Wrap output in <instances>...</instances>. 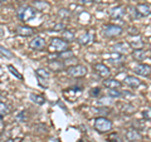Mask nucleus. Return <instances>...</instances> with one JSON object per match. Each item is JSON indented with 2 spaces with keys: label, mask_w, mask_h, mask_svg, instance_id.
<instances>
[{
  "label": "nucleus",
  "mask_w": 151,
  "mask_h": 142,
  "mask_svg": "<svg viewBox=\"0 0 151 142\" xmlns=\"http://www.w3.org/2000/svg\"><path fill=\"white\" fill-rule=\"evenodd\" d=\"M37 14H38V10L35 8H33L32 5H22V6H19L17 10L18 18L24 23L33 20V19L37 16Z\"/></svg>",
  "instance_id": "nucleus-1"
},
{
  "label": "nucleus",
  "mask_w": 151,
  "mask_h": 142,
  "mask_svg": "<svg viewBox=\"0 0 151 142\" xmlns=\"http://www.w3.org/2000/svg\"><path fill=\"white\" fill-rule=\"evenodd\" d=\"M94 130L100 133H106L112 130V122L107 117H97L93 123Z\"/></svg>",
  "instance_id": "nucleus-2"
},
{
  "label": "nucleus",
  "mask_w": 151,
  "mask_h": 142,
  "mask_svg": "<svg viewBox=\"0 0 151 142\" xmlns=\"http://www.w3.org/2000/svg\"><path fill=\"white\" fill-rule=\"evenodd\" d=\"M67 73L68 75L73 78H82L87 74V67L83 64H74L70 65V67L67 68Z\"/></svg>",
  "instance_id": "nucleus-3"
},
{
  "label": "nucleus",
  "mask_w": 151,
  "mask_h": 142,
  "mask_svg": "<svg viewBox=\"0 0 151 142\" xmlns=\"http://www.w3.org/2000/svg\"><path fill=\"white\" fill-rule=\"evenodd\" d=\"M122 34V28L116 24H107L103 28V35L107 38H115Z\"/></svg>",
  "instance_id": "nucleus-4"
},
{
  "label": "nucleus",
  "mask_w": 151,
  "mask_h": 142,
  "mask_svg": "<svg viewBox=\"0 0 151 142\" xmlns=\"http://www.w3.org/2000/svg\"><path fill=\"white\" fill-rule=\"evenodd\" d=\"M50 48L54 52H63L68 48V42L60 38H52L50 39Z\"/></svg>",
  "instance_id": "nucleus-5"
},
{
  "label": "nucleus",
  "mask_w": 151,
  "mask_h": 142,
  "mask_svg": "<svg viewBox=\"0 0 151 142\" xmlns=\"http://www.w3.org/2000/svg\"><path fill=\"white\" fill-rule=\"evenodd\" d=\"M35 74H37V78L39 80V84L42 87H48V79H49V72L44 68H38L35 70Z\"/></svg>",
  "instance_id": "nucleus-6"
},
{
  "label": "nucleus",
  "mask_w": 151,
  "mask_h": 142,
  "mask_svg": "<svg viewBox=\"0 0 151 142\" xmlns=\"http://www.w3.org/2000/svg\"><path fill=\"white\" fill-rule=\"evenodd\" d=\"M93 68H94V72L100 75L101 78H105L106 79V78H108L111 75V70H110V68H108L106 64L97 63V64L93 65Z\"/></svg>",
  "instance_id": "nucleus-7"
},
{
  "label": "nucleus",
  "mask_w": 151,
  "mask_h": 142,
  "mask_svg": "<svg viewBox=\"0 0 151 142\" xmlns=\"http://www.w3.org/2000/svg\"><path fill=\"white\" fill-rule=\"evenodd\" d=\"M135 73L141 75V77H149V75L151 74V67L147 64H137L135 65Z\"/></svg>",
  "instance_id": "nucleus-8"
},
{
  "label": "nucleus",
  "mask_w": 151,
  "mask_h": 142,
  "mask_svg": "<svg viewBox=\"0 0 151 142\" xmlns=\"http://www.w3.org/2000/svg\"><path fill=\"white\" fill-rule=\"evenodd\" d=\"M29 47L32 49H34V50H40V49H43L45 47V40L42 37H35V38H33V39L30 40Z\"/></svg>",
  "instance_id": "nucleus-9"
},
{
  "label": "nucleus",
  "mask_w": 151,
  "mask_h": 142,
  "mask_svg": "<svg viewBox=\"0 0 151 142\" xmlns=\"http://www.w3.org/2000/svg\"><path fill=\"white\" fill-rule=\"evenodd\" d=\"M93 39H94L93 32H87V33H84V34H82L81 37H78V43L81 45H88L92 43Z\"/></svg>",
  "instance_id": "nucleus-10"
},
{
  "label": "nucleus",
  "mask_w": 151,
  "mask_h": 142,
  "mask_svg": "<svg viewBox=\"0 0 151 142\" xmlns=\"http://www.w3.org/2000/svg\"><path fill=\"white\" fill-rule=\"evenodd\" d=\"M15 33L18 35H22V37H30L34 34V29L28 25H20V27H17Z\"/></svg>",
  "instance_id": "nucleus-11"
},
{
  "label": "nucleus",
  "mask_w": 151,
  "mask_h": 142,
  "mask_svg": "<svg viewBox=\"0 0 151 142\" xmlns=\"http://www.w3.org/2000/svg\"><path fill=\"white\" fill-rule=\"evenodd\" d=\"M32 6L35 8L38 11H45V10H49L50 9V4L44 1V0H34L32 3Z\"/></svg>",
  "instance_id": "nucleus-12"
},
{
  "label": "nucleus",
  "mask_w": 151,
  "mask_h": 142,
  "mask_svg": "<svg viewBox=\"0 0 151 142\" xmlns=\"http://www.w3.org/2000/svg\"><path fill=\"white\" fill-rule=\"evenodd\" d=\"M125 15V8L124 6H115L110 10V16L112 19H122Z\"/></svg>",
  "instance_id": "nucleus-13"
},
{
  "label": "nucleus",
  "mask_w": 151,
  "mask_h": 142,
  "mask_svg": "<svg viewBox=\"0 0 151 142\" xmlns=\"http://www.w3.org/2000/svg\"><path fill=\"white\" fill-rule=\"evenodd\" d=\"M124 80H125V84H127L131 88H137L141 84V80L137 77H135V75H126Z\"/></svg>",
  "instance_id": "nucleus-14"
},
{
  "label": "nucleus",
  "mask_w": 151,
  "mask_h": 142,
  "mask_svg": "<svg viewBox=\"0 0 151 142\" xmlns=\"http://www.w3.org/2000/svg\"><path fill=\"white\" fill-rule=\"evenodd\" d=\"M103 86L108 89H116V88H120L122 86V83L117 79H113V78H106L103 80Z\"/></svg>",
  "instance_id": "nucleus-15"
},
{
  "label": "nucleus",
  "mask_w": 151,
  "mask_h": 142,
  "mask_svg": "<svg viewBox=\"0 0 151 142\" xmlns=\"http://www.w3.org/2000/svg\"><path fill=\"white\" fill-rule=\"evenodd\" d=\"M130 50V44L125 43V42H121V43H117L116 45H113V52L116 53H120V54H126L127 52Z\"/></svg>",
  "instance_id": "nucleus-16"
},
{
  "label": "nucleus",
  "mask_w": 151,
  "mask_h": 142,
  "mask_svg": "<svg viewBox=\"0 0 151 142\" xmlns=\"http://www.w3.org/2000/svg\"><path fill=\"white\" fill-rule=\"evenodd\" d=\"M142 136L140 135L139 130H135V128H131L126 132V140L127 141H137V140H141Z\"/></svg>",
  "instance_id": "nucleus-17"
},
{
  "label": "nucleus",
  "mask_w": 151,
  "mask_h": 142,
  "mask_svg": "<svg viewBox=\"0 0 151 142\" xmlns=\"http://www.w3.org/2000/svg\"><path fill=\"white\" fill-rule=\"evenodd\" d=\"M135 8H136V10L139 11V14H140L141 16H149L150 14H151L150 6L146 5V4H137Z\"/></svg>",
  "instance_id": "nucleus-18"
},
{
  "label": "nucleus",
  "mask_w": 151,
  "mask_h": 142,
  "mask_svg": "<svg viewBox=\"0 0 151 142\" xmlns=\"http://www.w3.org/2000/svg\"><path fill=\"white\" fill-rule=\"evenodd\" d=\"M49 68L53 69L54 72H60V70L64 69V63L59 62V60H52L49 63Z\"/></svg>",
  "instance_id": "nucleus-19"
},
{
  "label": "nucleus",
  "mask_w": 151,
  "mask_h": 142,
  "mask_svg": "<svg viewBox=\"0 0 151 142\" xmlns=\"http://www.w3.org/2000/svg\"><path fill=\"white\" fill-rule=\"evenodd\" d=\"M29 98H30V101H32L33 103H35V105L42 106V105H44V103H45V98H44L43 96H39V94L32 93L30 96H29Z\"/></svg>",
  "instance_id": "nucleus-20"
},
{
  "label": "nucleus",
  "mask_w": 151,
  "mask_h": 142,
  "mask_svg": "<svg viewBox=\"0 0 151 142\" xmlns=\"http://www.w3.org/2000/svg\"><path fill=\"white\" fill-rule=\"evenodd\" d=\"M132 57H134L136 60H144L146 57H147V53L142 49H135L132 52Z\"/></svg>",
  "instance_id": "nucleus-21"
},
{
  "label": "nucleus",
  "mask_w": 151,
  "mask_h": 142,
  "mask_svg": "<svg viewBox=\"0 0 151 142\" xmlns=\"http://www.w3.org/2000/svg\"><path fill=\"white\" fill-rule=\"evenodd\" d=\"M110 110L107 107H97L94 108V113L98 116V117H106L107 115H110Z\"/></svg>",
  "instance_id": "nucleus-22"
},
{
  "label": "nucleus",
  "mask_w": 151,
  "mask_h": 142,
  "mask_svg": "<svg viewBox=\"0 0 151 142\" xmlns=\"http://www.w3.org/2000/svg\"><path fill=\"white\" fill-rule=\"evenodd\" d=\"M74 57V54H73V52L72 50H63V52H59L58 53V58H62V59H64V60H68V59H72Z\"/></svg>",
  "instance_id": "nucleus-23"
},
{
  "label": "nucleus",
  "mask_w": 151,
  "mask_h": 142,
  "mask_svg": "<svg viewBox=\"0 0 151 142\" xmlns=\"http://www.w3.org/2000/svg\"><path fill=\"white\" fill-rule=\"evenodd\" d=\"M63 39L67 40V42L74 40V33H73V30H64L63 32Z\"/></svg>",
  "instance_id": "nucleus-24"
},
{
  "label": "nucleus",
  "mask_w": 151,
  "mask_h": 142,
  "mask_svg": "<svg viewBox=\"0 0 151 142\" xmlns=\"http://www.w3.org/2000/svg\"><path fill=\"white\" fill-rule=\"evenodd\" d=\"M107 141L108 142H122V138L120 137L119 133H111L107 137Z\"/></svg>",
  "instance_id": "nucleus-25"
},
{
  "label": "nucleus",
  "mask_w": 151,
  "mask_h": 142,
  "mask_svg": "<svg viewBox=\"0 0 151 142\" xmlns=\"http://www.w3.org/2000/svg\"><path fill=\"white\" fill-rule=\"evenodd\" d=\"M108 96L112 97V98H120L122 96V93L120 91H117V88L116 89H108Z\"/></svg>",
  "instance_id": "nucleus-26"
},
{
  "label": "nucleus",
  "mask_w": 151,
  "mask_h": 142,
  "mask_svg": "<svg viewBox=\"0 0 151 142\" xmlns=\"http://www.w3.org/2000/svg\"><path fill=\"white\" fill-rule=\"evenodd\" d=\"M8 112H9V107L4 102H0V118L3 116H5Z\"/></svg>",
  "instance_id": "nucleus-27"
},
{
  "label": "nucleus",
  "mask_w": 151,
  "mask_h": 142,
  "mask_svg": "<svg viewBox=\"0 0 151 142\" xmlns=\"http://www.w3.org/2000/svg\"><path fill=\"white\" fill-rule=\"evenodd\" d=\"M0 54H3L4 57H6V58H13V53L10 50H8L6 48H4V47H1L0 45Z\"/></svg>",
  "instance_id": "nucleus-28"
},
{
  "label": "nucleus",
  "mask_w": 151,
  "mask_h": 142,
  "mask_svg": "<svg viewBox=\"0 0 151 142\" xmlns=\"http://www.w3.org/2000/svg\"><path fill=\"white\" fill-rule=\"evenodd\" d=\"M8 69H9V70H10V73H12L13 75H15V77H17L18 79H22V78H23V77H22V74H20V73H19V72H18V70H17L15 68H14V67H13V65H12V64H9V65H8Z\"/></svg>",
  "instance_id": "nucleus-29"
},
{
  "label": "nucleus",
  "mask_w": 151,
  "mask_h": 142,
  "mask_svg": "<svg viewBox=\"0 0 151 142\" xmlns=\"http://www.w3.org/2000/svg\"><path fill=\"white\" fill-rule=\"evenodd\" d=\"M100 94H101V89L98 87L97 88H92L91 91H89V96L91 97H98Z\"/></svg>",
  "instance_id": "nucleus-30"
},
{
  "label": "nucleus",
  "mask_w": 151,
  "mask_h": 142,
  "mask_svg": "<svg viewBox=\"0 0 151 142\" xmlns=\"http://www.w3.org/2000/svg\"><path fill=\"white\" fill-rule=\"evenodd\" d=\"M70 15V13H69V10L68 9H60L59 10V16H62V18H65V16H69Z\"/></svg>",
  "instance_id": "nucleus-31"
},
{
  "label": "nucleus",
  "mask_w": 151,
  "mask_h": 142,
  "mask_svg": "<svg viewBox=\"0 0 151 142\" xmlns=\"http://www.w3.org/2000/svg\"><path fill=\"white\" fill-rule=\"evenodd\" d=\"M130 45H132L135 49H141V48H142V42H141V40H139V42L134 40V42H132V43H131Z\"/></svg>",
  "instance_id": "nucleus-32"
},
{
  "label": "nucleus",
  "mask_w": 151,
  "mask_h": 142,
  "mask_svg": "<svg viewBox=\"0 0 151 142\" xmlns=\"http://www.w3.org/2000/svg\"><path fill=\"white\" fill-rule=\"evenodd\" d=\"M142 116L146 118V120L151 121V108H147V110H145V111L142 112Z\"/></svg>",
  "instance_id": "nucleus-33"
},
{
  "label": "nucleus",
  "mask_w": 151,
  "mask_h": 142,
  "mask_svg": "<svg viewBox=\"0 0 151 142\" xmlns=\"http://www.w3.org/2000/svg\"><path fill=\"white\" fill-rule=\"evenodd\" d=\"M25 112H19L18 115H17V120L19 121V122H24L25 121Z\"/></svg>",
  "instance_id": "nucleus-34"
},
{
  "label": "nucleus",
  "mask_w": 151,
  "mask_h": 142,
  "mask_svg": "<svg viewBox=\"0 0 151 142\" xmlns=\"http://www.w3.org/2000/svg\"><path fill=\"white\" fill-rule=\"evenodd\" d=\"M62 29H64V24H63V23H60V24H55L53 27V30H52V32H59Z\"/></svg>",
  "instance_id": "nucleus-35"
},
{
  "label": "nucleus",
  "mask_w": 151,
  "mask_h": 142,
  "mask_svg": "<svg viewBox=\"0 0 151 142\" xmlns=\"http://www.w3.org/2000/svg\"><path fill=\"white\" fill-rule=\"evenodd\" d=\"M139 33H140L139 29H137V28H135V27H131V28H130V30H129V34H131V35H134V34L137 35Z\"/></svg>",
  "instance_id": "nucleus-36"
},
{
  "label": "nucleus",
  "mask_w": 151,
  "mask_h": 142,
  "mask_svg": "<svg viewBox=\"0 0 151 142\" xmlns=\"http://www.w3.org/2000/svg\"><path fill=\"white\" fill-rule=\"evenodd\" d=\"M79 4H91V3H94V0H78Z\"/></svg>",
  "instance_id": "nucleus-37"
},
{
  "label": "nucleus",
  "mask_w": 151,
  "mask_h": 142,
  "mask_svg": "<svg viewBox=\"0 0 151 142\" xmlns=\"http://www.w3.org/2000/svg\"><path fill=\"white\" fill-rule=\"evenodd\" d=\"M4 142H15L14 140H6V141H4Z\"/></svg>",
  "instance_id": "nucleus-38"
},
{
  "label": "nucleus",
  "mask_w": 151,
  "mask_h": 142,
  "mask_svg": "<svg viewBox=\"0 0 151 142\" xmlns=\"http://www.w3.org/2000/svg\"><path fill=\"white\" fill-rule=\"evenodd\" d=\"M4 1H6V0H0V3H4Z\"/></svg>",
  "instance_id": "nucleus-39"
},
{
  "label": "nucleus",
  "mask_w": 151,
  "mask_h": 142,
  "mask_svg": "<svg viewBox=\"0 0 151 142\" xmlns=\"http://www.w3.org/2000/svg\"><path fill=\"white\" fill-rule=\"evenodd\" d=\"M17 1H24V0H17Z\"/></svg>",
  "instance_id": "nucleus-40"
}]
</instances>
